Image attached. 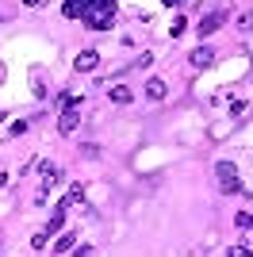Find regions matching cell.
I'll return each mask as SVG.
<instances>
[{"label": "cell", "instance_id": "1", "mask_svg": "<svg viewBox=\"0 0 253 257\" xmlns=\"http://www.w3.org/2000/svg\"><path fill=\"white\" fill-rule=\"evenodd\" d=\"M215 177H219V192H226V196L245 192V184H242V177H238V165H234V161H219V165H215Z\"/></svg>", "mask_w": 253, "mask_h": 257}, {"label": "cell", "instance_id": "2", "mask_svg": "<svg viewBox=\"0 0 253 257\" xmlns=\"http://www.w3.org/2000/svg\"><path fill=\"white\" fill-rule=\"evenodd\" d=\"M96 65H100V54H96V50H81L73 58V69H77V73H92Z\"/></svg>", "mask_w": 253, "mask_h": 257}, {"label": "cell", "instance_id": "3", "mask_svg": "<svg viewBox=\"0 0 253 257\" xmlns=\"http://www.w3.org/2000/svg\"><path fill=\"white\" fill-rule=\"evenodd\" d=\"M222 20H226V8H215L211 16H203V23H200V35H215L222 27Z\"/></svg>", "mask_w": 253, "mask_h": 257}, {"label": "cell", "instance_id": "4", "mask_svg": "<svg viewBox=\"0 0 253 257\" xmlns=\"http://www.w3.org/2000/svg\"><path fill=\"white\" fill-rule=\"evenodd\" d=\"M165 92H169V85L161 81V77H150V81H146V100L161 104V100H165Z\"/></svg>", "mask_w": 253, "mask_h": 257}, {"label": "cell", "instance_id": "5", "mask_svg": "<svg viewBox=\"0 0 253 257\" xmlns=\"http://www.w3.org/2000/svg\"><path fill=\"white\" fill-rule=\"evenodd\" d=\"M62 135H73L77 127H81V115H77V107H62Z\"/></svg>", "mask_w": 253, "mask_h": 257}, {"label": "cell", "instance_id": "6", "mask_svg": "<svg viewBox=\"0 0 253 257\" xmlns=\"http://www.w3.org/2000/svg\"><path fill=\"white\" fill-rule=\"evenodd\" d=\"M211 62H215V50H211V46H200V50H192V58H188V65H196V69H207Z\"/></svg>", "mask_w": 253, "mask_h": 257}, {"label": "cell", "instance_id": "7", "mask_svg": "<svg viewBox=\"0 0 253 257\" xmlns=\"http://www.w3.org/2000/svg\"><path fill=\"white\" fill-rule=\"evenodd\" d=\"M107 100H111V104H131V100H135V96H131V88H126V85H111V92H107Z\"/></svg>", "mask_w": 253, "mask_h": 257}, {"label": "cell", "instance_id": "8", "mask_svg": "<svg viewBox=\"0 0 253 257\" xmlns=\"http://www.w3.org/2000/svg\"><path fill=\"white\" fill-rule=\"evenodd\" d=\"M58 181H62V173L54 169L50 161H42V188H54V184H58Z\"/></svg>", "mask_w": 253, "mask_h": 257}, {"label": "cell", "instance_id": "9", "mask_svg": "<svg viewBox=\"0 0 253 257\" xmlns=\"http://www.w3.org/2000/svg\"><path fill=\"white\" fill-rule=\"evenodd\" d=\"M84 23H88L92 31H111V27H115V16H96V20H84Z\"/></svg>", "mask_w": 253, "mask_h": 257}, {"label": "cell", "instance_id": "10", "mask_svg": "<svg viewBox=\"0 0 253 257\" xmlns=\"http://www.w3.org/2000/svg\"><path fill=\"white\" fill-rule=\"evenodd\" d=\"M73 246H77V234H62L54 242V253H73Z\"/></svg>", "mask_w": 253, "mask_h": 257}, {"label": "cell", "instance_id": "11", "mask_svg": "<svg viewBox=\"0 0 253 257\" xmlns=\"http://www.w3.org/2000/svg\"><path fill=\"white\" fill-rule=\"evenodd\" d=\"M58 104H62V107H77V104H81V96L65 88V92H58Z\"/></svg>", "mask_w": 253, "mask_h": 257}, {"label": "cell", "instance_id": "12", "mask_svg": "<svg viewBox=\"0 0 253 257\" xmlns=\"http://www.w3.org/2000/svg\"><path fill=\"white\" fill-rule=\"evenodd\" d=\"M234 223L242 226V230H253V215L249 211H238V215H234Z\"/></svg>", "mask_w": 253, "mask_h": 257}, {"label": "cell", "instance_id": "13", "mask_svg": "<svg viewBox=\"0 0 253 257\" xmlns=\"http://www.w3.org/2000/svg\"><path fill=\"white\" fill-rule=\"evenodd\" d=\"M84 200V184H73V188H69V204H81Z\"/></svg>", "mask_w": 253, "mask_h": 257}, {"label": "cell", "instance_id": "14", "mask_svg": "<svg viewBox=\"0 0 253 257\" xmlns=\"http://www.w3.org/2000/svg\"><path fill=\"white\" fill-rule=\"evenodd\" d=\"M23 131H27V123H23V119H16V123H12V127H8V135H12V139H20Z\"/></svg>", "mask_w": 253, "mask_h": 257}, {"label": "cell", "instance_id": "15", "mask_svg": "<svg viewBox=\"0 0 253 257\" xmlns=\"http://www.w3.org/2000/svg\"><path fill=\"white\" fill-rule=\"evenodd\" d=\"M81 154H84V158H100V146H92V142H84V146H81Z\"/></svg>", "mask_w": 253, "mask_h": 257}, {"label": "cell", "instance_id": "16", "mask_svg": "<svg viewBox=\"0 0 253 257\" xmlns=\"http://www.w3.org/2000/svg\"><path fill=\"white\" fill-rule=\"evenodd\" d=\"M238 27H242V31H253V16H249V12H245V16H238Z\"/></svg>", "mask_w": 253, "mask_h": 257}, {"label": "cell", "instance_id": "17", "mask_svg": "<svg viewBox=\"0 0 253 257\" xmlns=\"http://www.w3.org/2000/svg\"><path fill=\"white\" fill-rule=\"evenodd\" d=\"M226 253H230V257H245V253H253V249H245V246H230Z\"/></svg>", "mask_w": 253, "mask_h": 257}, {"label": "cell", "instance_id": "18", "mask_svg": "<svg viewBox=\"0 0 253 257\" xmlns=\"http://www.w3.org/2000/svg\"><path fill=\"white\" fill-rule=\"evenodd\" d=\"M4 184H8V173H4V169H0V188H4Z\"/></svg>", "mask_w": 253, "mask_h": 257}, {"label": "cell", "instance_id": "19", "mask_svg": "<svg viewBox=\"0 0 253 257\" xmlns=\"http://www.w3.org/2000/svg\"><path fill=\"white\" fill-rule=\"evenodd\" d=\"M23 4H27V8H39V4H42V0H23Z\"/></svg>", "mask_w": 253, "mask_h": 257}, {"label": "cell", "instance_id": "20", "mask_svg": "<svg viewBox=\"0 0 253 257\" xmlns=\"http://www.w3.org/2000/svg\"><path fill=\"white\" fill-rule=\"evenodd\" d=\"M161 4H184V0H161Z\"/></svg>", "mask_w": 253, "mask_h": 257}, {"label": "cell", "instance_id": "21", "mask_svg": "<svg viewBox=\"0 0 253 257\" xmlns=\"http://www.w3.org/2000/svg\"><path fill=\"white\" fill-rule=\"evenodd\" d=\"M0 119H4V111H0Z\"/></svg>", "mask_w": 253, "mask_h": 257}]
</instances>
